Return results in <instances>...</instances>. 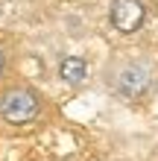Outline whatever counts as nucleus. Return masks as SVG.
Returning <instances> with one entry per match:
<instances>
[{
    "label": "nucleus",
    "mask_w": 158,
    "mask_h": 161,
    "mask_svg": "<svg viewBox=\"0 0 158 161\" xmlns=\"http://www.w3.org/2000/svg\"><path fill=\"white\" fill-rule=\"evenodd\" d=\"M158 82V68L150 56L141 53H114L103 64V85L114 100L126 106L150 100Z\"/></svg>",
    "instance_id": "nucleus-1"
},
{
    "label": "nucleus",
    "mask_w": 158,
    "mask_h": 161,
    "mask_svg": "<svg viewBox=\"0 0 158 161\" xmlns=\"http://www.w3.org/2000/svg\"><path fill=\"white\" fill-rule=\"evenodd\" d=\"M47 114V97L30 82H6L0 88V123L9 129L38 126Z\"/></svg>",
    "instance_id": "nucleus-2"
},
{
    "label": "nucleus",
    "mask_w": 158,
    "mask_h": 161,
    "mask_svg": "<svg viewBox=\"0 0 158 161\" xmlns=\"http://www.w3.org/2000/svg\"><path fill=\"white\" fill-rule=\"evenodd\" d=\"M150 18V0H111L108 26L117 35H138Z\"/></svg>",
    "instance_id": "nucleus-3"
},
{
    "label": "nucleus",
    "mask_w": 158,
    "mask_h": 161,
    "mask_svg": "<svg viewBox=\"0 0 158 161\" xmlns=\"http://www.w3.org/2000/svg\"><path fill=\"white\" fill-rule=\"evenodd\" d=\"M88 62L82 59V56H64V59L59 62V79L68 85V88L79 91L88 85Z\"/></svg>",
    "instance_id": "nucleus-4"
},
{
    "label": "nucleus",
    "mask_w": 158,
    "mask_h": 161,
    "mask_svg": "<svg viewBox=\"0 0 158 161\" xmlns=\"http://www.w3.org/2000/svg\"><path fill=\"white\" fill-rule=\"evenodd\" d=\"M9 73H12V50H9V44L0 41V82L9 79Z\"/></svg>",
    "instance_id": "nucleus-5"
}]
</instances>
